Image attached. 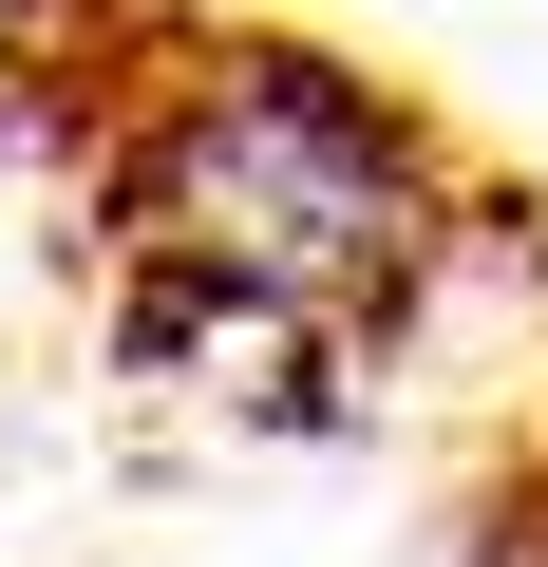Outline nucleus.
Returning a JSON list of instances; mask_svg holds the SVG:
<instances>
[{
    "label": "nucleus",
    "mask_w": 548,
    "mask_h": 567,
    "mask_svg": "<svg viewBox=\"0 0 548 567\" xmlns=\"http://www.w3.org/2000/svg\"><path fill=\"white\" fill-rule=\"evenodd\" d=\"M114 208H133V246H170L227 322H265V341H341V322H379L397 284L454 246V152L379 95V76H341V58H265V39H170V76L133 95V133H114Z\"/></svg>",
    "instance_id": "1"
},
{
    "label": "nucleus",
    "mask_w": 548,
    "mask_h": 567,
    "mask_svg": "<svg viewBox=\"0 0 548 567\" xmlns=\"http://www.w3.org/2000/svg\"><path fill=\"white\" fill-rule=\"evenodd\" d=\"M95 20H114V0H0V76H39V58H76Z\"/></svg>",
    "instance_id": "2"
}]
</instances>
